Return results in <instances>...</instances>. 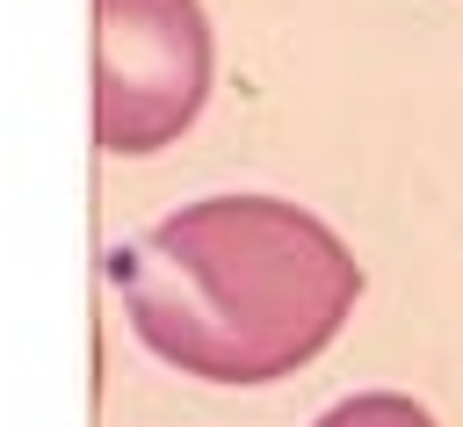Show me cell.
Segmentation results:
<instances>
[{
	"label": "cell",
	"instance_id": "obj_1",
	"mask_svg": "<svg viewBox=\"0 0 463 427\" xmlns=\"http://www.w3.org/2000/svg\"><path fill=\"white\" fill-rule=\"evenodd\" d=\"M130 333L203 384H275L333 347L362 268L289 195H203L109 253Z\"/></svg>",
	"mask_w": 463,
	"mask_h": 427
},
{
	"label": "cell",
	"instance_id": "obj_2",
	"mask_svg": "<svg viewBox=\"0 0 463 427\" xmlns=\"http://www.w3.org/2000/svg\"><path fill=\"white\" fill-rule=\"evenodd\" d=\"M217 43L203 0H94V145L159 152L210 101Z\"/></svg>",
	"mask_w": 463,
	"mask_h": 427
},
{
	"label": "cell",
	"instance_id": "obj_3",
	"mask_svg": "<svg viewBox=\"0 0 463 427\" xmlns=\"http://www.w3.org/2000/svg\"><path fill=\"white\" fill-rule=\"evenodd\" d=\"M318 427H434V413L405 391H354L333 413H318Z\"/></svg>",
	"mask_w": 463,
	"mask_h": 427
}]
</instances>
